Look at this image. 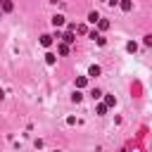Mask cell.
Here are the masks:
<instances>
[{"label":"cell","instance_id":"obj_1","mask_svg":"<svg viewBox=\"0 0 152 152\" xmlns=\"http://www.w3.org/2000/svg\"><path fill=\"white\" fill-rule=\"evenodd\" d=\"M59 38H62V43H66V45H71V43L76 40V36H74V31H66V33H64V36H59Z\"/></svg>","mask_w":152,"mask_h":152},{"label":"cell","instance_id":"obj_2","mask_svg":"<svg viewBox=\"0 0 152 152\" xmlns=\"http://www.w3.org/2000/svg\"><path fill=\"white\" fill-rule=\"evenodd\" d=\"M119 7H121L124 12H131V10H133V0H119Z\"/></svg>","mask_w":152,"mask_h":152},{"label":"cell","instance_id":"obj_3","mask_svg":"<svg viewBox=\"0 0 152 152\" xmlns=\"http://www.w3.org/2000/svg\"><path fill=\"white\" fill-rule=\"evenodd\" d=\"M40 45H43V48H50V45H52V36L43 33V36H40Z\"/></svg>","mask_w":152,"mask_h":152},{"label":"cell","instance_id":"obj_4","mask_svg":"<svg viewBox=\"0 0 152 152\" xmlns=\"http://www.w3.org/2000/svg\"><path fill=\"white\" fill-rule=\"evenodd\" d=\"M50 21H52V26L57 28V26H62V24H64V17H62V14H55V17L50 19Z\"/></svg>","mask_w":152,"mask_h":152},{"label":"cell","instance_id":"obj_5","mask_svg":"<svg viewBox=\"0 0 152 152\" xmlns=\"http://www.w3.org/2000/svg\"><path fill=\"white\" fill-rule=\"evenodd\" d=\"M95 24H97V28H100V31H107V28H109V21H107V19H102V17H100Z\"/></svg>","mask_w":152,"mask_h":152},{"label":"cell","instance_id":"obj_6","mask_svg":"<svg viewBox=\"0 0 152 152\" xmlns=\"http://www.w3.org/2000/svg\"><path fill=\"white\" fill-rule=\"evenodd\" d=\"M88 86V76H78L76 78V88H86Z\"/></svg>","mask_w":152,"mask_h":152},{"label":"cell","instance_id":"obj_7","mask_svg":"<svg viewBox=\"0 0 152 152\" xmlns=\"http://www.w3.org/2000/svg\"><path fill=\"white\" fill-rule=\"evenodd\" d=\"M107 109H109V107H107V104H104V102H100V104H97V107H95V112H97V114H100V116H104V114H107Z\"/></svg>","mask_w":152,"mask_h":152},{"label":"cell","instance_id":"obj_8","mask_svg":"<svg viewBox=\"0 0 152 152\" xmlns=\"http://www.w3.org/2000/svg\"><path fill=\"white\" fill-rule=\"evenodd\" d=\"M104 104H107V107H114V104H116V97H114V95H104Z\"/></svg>","mask_w":152,"mask_h":152},{"label":"cell","instance_id":"obj_9","mask_svg":"<svg viewBox=\"0 0 152 152\" xmlns=\"http://www.w3.org/2000/svg\"><path fill=\"white\" fill-rule=\"evenodd\" d=\"M88 76H100V66H97V64H93V66L88 69Z\"/></svg>","mask_w":152,"mask_h":152},{"label":"cell","instance_id":"obj_10","mask_svg":"<svg viewBox=\"0 0 152 152\" xmlns=\"http://www.w3.org/2000/svg\"><path fill=\"white\" fill-rule=\"evenodd\" d=\"M81 100H83V95H81V90H74V95H71V102H76V104H78Z\"/></svg>","mask_w":152,"mask_h":152},{"label":"cell","instance_id":"obj_11","mask_svg":"<svg viewBox=\"0 0 152 152\" xmlns=\"http://www.w3.org/2000/svg\"><path fill=\"white\" fill-rule=\"evenodd\" d=\"M57 50H59V55H69V45H66V43H59Z\"/></svg>","mask_w":152,"mask_h":152},{"label":"cell","instance_id":"obj_12","mask_svg":"<svg viewBox=\"0 0 152 152\" xmlns=\"http://www.w3.org/2000/svg\"><path fill=\"white\" fill-rule=\"evenodd\" d=\"M97 19H100V14H97V12H90V14H88V21H90V24H95Z\"/></svg>","mask_w":152,"mask_h":152},{"label":"cell","instance_id":"obj_13","mask_svg":"<svg viewBox=\"0 0 152 152\" xmlns=\"http://www.w3.org/2000/svg\"><path fill=\"white\" fill-rule=\"evenodd\" d=\"M12 7H14V5H12V2H10V0H2V10H5V12H10V10H12Z\"/></svg>","mask_w":152,"mask_h":152},{"label":"cell","instance_id":"obj_14","mask_svg":"<svg viewBox=\"0 0 152 152\" xmlns=\"http://www.w3.org/2000/svg\"><path fill=\"white\" fill-rule=\"evenodd\" d=\"M126 50H128V52H135V50H138V45L131 40V43H126Z\"/></svg>","mask_w":152,"mask_h":152},{"label":"cell","instance_id":"obj_15","mask_svg":"<svg viewBox=\"0 0 152 152\" xmlns=\"http://www.w3.org/2000/svg\"><path fill=\"white\" fill-rule=\"evenodd\" d=\"M45 62H48V64H55V55L48 52V55H45Z\"/></svg>","mask_w":152,"mask_h":152},{"label":"cell","instance_id":"obj_16","mask_svg":"<svg viewBox=\"0 0 152 152\" xmlns=\"http://www.w3.org/2000/svg\"><path fill=\"white\" fill-rule=\"evenodd\" d=\"M90 95H93V100H97V97H102V93H100L97 88H93V90H90Z\"/></svg>","mask_w":152,"mask_h":152},{"label":"cell","instance_id":"obj_17","mask_svg":"<svg viewBox=\"0 0 152 152\" xmlns=\"http://www.w3.org/2000/svg\"><path fill=\"white\" fill-rule=\"evenodd\" d=\"M95 43H97V45H104V43H107V40H104V38H102V36H100V33H97V36H95Z\"/></svg>","mask_w":152,"mask_h":152},{"label":"cell","instance_id":"obj_18","mask_svg":"<svg viewBox=\"0 0 152 152\" xmlns=\"http://www.w3.org/2000/svg\"><path fill=\"white\" fill-rule=\"evenodd\" d=\"M104 2H107V5H112V7H114V5H119V0H104Z\"/></svg>","mask_w":152,"mask_h":152},{"label":"cell","instance_id":"obj_19","mask_svg":"<svg viewBox=\"0 0 152 152\" xmlns=\"http://www.w3.org/2000/svg\"><path fill=\"white\" fill-rule=\"evenodd\" d=\"M0 5H2V0H0Z\"/></svg>","mask_w":152,"mask_h":152},{"label":"cell","instance_id":"obj_20","mask_svg":"<svg viewBox=\"0 0 152 152\" xmlns=\"http://www.w3.org/2000/svg\"><path fill=\"white\" fill-rule=\"evenodd\" d=\"M0 17H2V12H0Z\"/></svg>","mask_w":152,"mask_h":152}]
</instances>
